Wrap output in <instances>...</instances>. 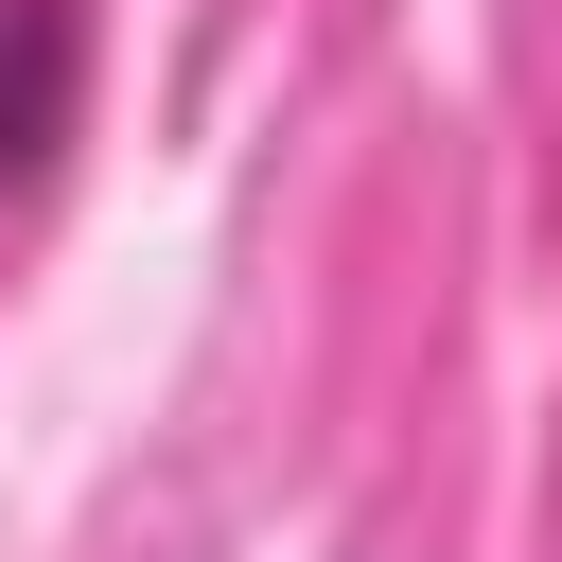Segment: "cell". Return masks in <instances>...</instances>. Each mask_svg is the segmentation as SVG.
Masks as SVG:
<instances>
[{"instance_id": "obj_1", "label": "cell", "mask_w": 562, "mask_h": 562, "mask_svg": "<svg viewBox=\"0 0 562 562\" xmlns=\"http://www.w3.org/2000/svg\"><path fill=\"white\" fill-rule=\"evenodd\" d=\"M88 88H105V0H0V211L70 176Z\"/></svg>"}]
</instances>
